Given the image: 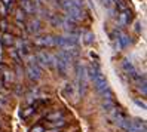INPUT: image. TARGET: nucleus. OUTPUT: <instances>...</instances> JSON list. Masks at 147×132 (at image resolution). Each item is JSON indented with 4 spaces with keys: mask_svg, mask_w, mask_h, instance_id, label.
I'll return each instance as SVG.
<instances>
[{
    "mask_svg": "<svg viewBox=\"0 0 147 132\" xmlns=\"http://www.w3.org/2000/svg\"><path fill=\"white\" fill-rule=\"evenodd\" d=\"M36 64L40 67H55V55L46 51H37L34 54Z\"/></svg>",
    "mask_w": 147,
    "mask_h": 132,
    "instance_id": "obj_1",
    "label": "nucleus"
},
{
    "mask_svg": "<svg viewBox=\"0 0 147 132\" xmlns=\"http://www.w3.org/2000/svg\"><path fill=\"white\" fill-rule=\"evenodd\" d=\"M48 120L51 122H54V120H59V119H63V113L61 111H54V113H49L48 116H46Z\"/></svg>",
    "mask_w": 147,
    "mask_h": 132,
    "instance_id": "obj_15",
    "label": "nucleus"
},
{
    "mask_svg": "<svg viewBox=\"0 0 147 132\" xmlns=\"http://www.w3.org/2000/svg\"><path fill=\"white\" fill-rule=\"evenodd\" d=\"M117 20H119V25H120V27H126V25H129V22H131V20H132V12H131V9L128 7L126 11L119 12Z\"/></svg>",
    "mask_w": 147,
    "mask_h": 132,
    "instance_id": "obj_3",
    "label": "nucleus"
},
{
    "mask_svg": "<svg viewBox=\"0 0 147 132\" xmlns=\"http://www.w3.org/2000/svg\"><path fill=\"white\" fill-rule=\"evenodd\" d=\"M55 57L59 58V59H61L63 63H65L67 65H70V64H71V61H73V57L68 54L67 51H64V49H59V51H58V54H57Z\"/></svg>",
    "mask_w": 147,
    "mask_h": 132,
    "instance_id": "obj_9",
    "label": "nucleus"
},
{
    "mask_svg": "<svg viewBox=\"0 0 147 132\" xmlns=\"http://www.w3.org/2000/svg\"><path fill=\"white\" fill-rule=\"evenodd\" d=\"M25 15H27V13H25L22 9H16L15 11V20H16V22H25Z\"/></svg>",
    "mask_w": 147,
    "mask_h": 132,
    "instance_id": "obj_13",
    "label": "nucleus"
},
{
    "mask_svg": "<svg viewBox=\"0 0 147 132\" xmlns=\"http://www.w3.org/2000/svg\"><path fill=\"white\" fill-rule=\"evenodd\" d=\"M20 5H21L20 9H22L25 13H34L36 12V5H34V2H31V0H21Z\"/></svg>",
    "mask_w": 147,
    "mask_h": 132,
    "instance_id": "obj_6",
    "label": "nucleus"
},
{
    "mask_svg": "<svg viewBox=\"0 0 147 132\" xmlns=\"http://www.w3.org/2000/svg\"><path fill=\"white\" fill-rule=\"evenodd\" d=\"M65 13H67L68 18L73 20L74 22H77V21H82V20H83V12H82L80 7H77V6H73L71 9L65 11Z\"/></svg>",
    "mask_w": 147,
    "mask_h": 132,
    "instance_id": "obj_4",
    "label": "nucleus"
},
{
    "mask_svg": "<svg viewBox=\"0 0 147 132\" xmlns=\"http://www.w3.org/2000/svg\"><path fill=\"white\" fill-rule=\"evenodd\" d=\"M122 68H123V71L129 76H137V70L135 67L132 65V63L129 59H123L122 61Z\"/></svg>",
    "mask_w": 147,
    "mask_h": 132,
    "instance_id": "obj_8",
    "label": "nucleus"
},
{
    "mask_svg": "<svg viewBox=\"0 0 147 132\" xmlns=\"http://www.w3.org/2000/svg\"><path fill=\"white\" fill-rule=\"evenodd\" d=\"M13 2H15V0H0V3H2L5 7H6V9H12V6H13Z\"/></svg>",
    "mask_w": 147,
    "mask_h": 132,
    "instance_id": "obj_21",
    "label": "nucleus"
},
{
    "mask_svg": "<svg viewBox=\"0 0 147 132\" xmlns=\"http://www.w3.org/2000/svg\"><path fill=\"white\" fill-rule=\"evenodd\" d=\"M115 5H116L117 12H123V11H126V9H128V3L125 2V0H117V2H116Z\"/></svg>",
    "mask_w": 147,
    "mask_h": 132,
    "instance_id": "obj_16",
    "label": "nucleus"
},
{
    "mask_svg": "<svg viewBox=\"0 0 147 132\" xmlns=\"http://www.w3.org/2000/svg\"><path fill=\"white\" fill-rule=\"evenodd\" d=\"M88 71H89L88 74L91 76V79L94 80V79H95V77H97V76L100 74V68H98V65H97V64H94V63H92V64L88 67Z\"/></svg>",
    "mask_w": 147,
    "mask_h": 132,
    "instance_id": "obj_12",
    "label": "nucleus"
},
{
    "mask_svg": "<svg viewBox=\"0 0 147 132\" xmlns=\"http://www.w3.org/2000/svg\"><path fill=\"white\" fill-rule=\"evenodd\" d=\"M33 113H34V107H27V108H24L21 111V116L22 117H28V116H31Z\"/></svg>",
    "mask_w": 147,
    "mask_h": 132,
    "instance_id": "obj_19",
    "label": "nucleus"
},
{
    "mask_svg": "<svg viewBox=\"0 0 147 132\" xmlns=\"http://www.w3.org/2000/svg\"><path fill=\"white\" fill-rule=\"evenodd\" d=\"M0 42H2V45L5 48H12L13 43H15V37L12 36L11 33H3L2 37H0Z\"/></svg>",
    "mask_w": 147,
    "mask_h": 132,
    "instance_id": "obj_7",
    "label": "nucleus"
},
{
    "mask_svg": "<svg viewBox=\"0 0 147 132\" xmlns=\"http://www.w3.org/2000/svg\"><path fill=\"white\" fill-rule=\"evenodd\" d=\"M27 31L30 33V34H39L40 31H42V25H40V21L39 20H31V21H28V24H27Z\"/></svg>",
    "mask_w": 147,
    "mask_h": 132,
    "instance_id": "obj_5",
    "label": "nucleus"
},
{
    "mask_svg": "<svg viewBox=\"0 0 147 132\" xmlns=\"http://www.w3.org/2000/svg\"><path fill=\"white\" fill-rule=\"evenodd\" d=\"M64 125H65V120H63V119L54 120V122H51V123H49V126H54V128H59V126H64Z\"/></svg>",
    "mask_w": 147,
    "mask_h": 132,
    "instance_id": "obj_20",
    "label": "nucleus"
},
{
    "mask_svg": "<svg viewBox=\"0 0 147 132\" xmlns=\"http://www.w3.org/2000/svg\"><path fill=\"white\" fill-rule=\"evenodd\" d=\"M94 37H95V36H94L92 33L86 31V33H85V37H83V42L86 43V45H91V43L94 42Z\"/></svg>",
    "mask_w": 147,
    "mask_h": 132,
    "instance_id": "obj_18",
    "label": "nucleus"
},
{
    "mask_svg": "<svg viewBox=\"0 0 147 132\" xmlns=\"http://www.w3.org/2000/svg\"><path fill=\"white\" fill-rule=\"evenodd\" d=\"M101 3H102V6H104V7H107V9H110V7L115 5L113 0H101Z\"/></svg>",
    "mask_w": 147,
    "mask_h": 132,
    "instance_id": "obj_23",
    "label": "nucleus"
},
{
    "mask_svg": "<svg viewBox=\"0 0 147 132\" xmlns=\"http://www.w3.org/2000/svg\"><path fill=\"white\" fill-rule=\"evenodd\" d=\"M31 132H43V128L36 126V128H33V129H31Z\"/></svg>",
    "mask_w": 147,
    "mask_h": 132,
    "instance_id": "obj_25",
    "label": "nucleus"
},
{
    "mask_svg": "<svg viewBox=\"0 0 147 132\" xmlns=\"http://www.w3.org/2000/svg\"><path fill=\"white\" fill-rule=\"evenodd\" d=\"M0 31H2V33H7V21L5 18L0 20Z\"/></svg>",
    "mask_w": 147,
    "mask_h": 132,
    "instance_id": "obj_22",
    "label": "nucleus"
},
{
    "mask_svg": "<svg viewBox=\"0 0 147 132\" xmlns=\"http://www.w3.org/2000/svg\"><path fill=\"white\" fill-rule=\"evenodd\" d=\"M6 11H7V9H6V7H5L2 3H0V15L5 16V15H6Z\"/></svg>",
    "mask_w": 147,
    "mask_h": 132,
    "instance_id": "obj_24",
    "label": "nucleus"
},
{
    "mask_svg": "<svg viewBox=\"0 0 147 132\" xmlns=\"http://www.w3.org/2000/svg\"><path fill=\"white\" fill-rule=\"evenodd\" d=\"M37 48H54V36H39L34 39Z\"/></svg>",
    "mask_w": 147,
    "mask_h": 132,
    "instance_id": "obj_2",
    "label": "nucleus"
},
{
    "mask_svg": "<svg viewBox=\"0 0 147 132\" xmlns=\"http://www.w3.org/2000/svg\"><path fill=\"white\" fill-rule=\"evenodd\" d=\"M55 68L58 70V73H59V74L65 76V74H67V68H68V65H67L65 63H63V61L59 59V58L55 57Z\"/></svg>",
    "mask_w": 147,
    "mask_h": 132,
    "instance_id": "obj_10",
    "label": "nucleus"
},
{
    "mask_svg": "<svg viewBox=\"0 0 147 132\" xmlns=\"http://www.w3.org/2000/svg\"><path fill=\"white\" fill-rule=\"evenodd\" d=\"M2 79H3V85L7 88L13 82V73L11 71V70H5V71L2 73Z\"/></svg>",
    "mask_w": 147,
    "mask_h": 132,
    "instance_id": "obj_11",
    "label": "nucleus"
},
{
    "mask_svg": "<svg viewBox=\"0 0 147 132\" xmlns=\"http://www.w3.org/2000/svg\"><path fill=\"white\" fill-rule=\"evenodd\" d=\"M119 42H120V45H122V48H126L129 43H131V40H129V36H126V34H123V33L119 34Z\"/></svg>",
    "mask_w": 147,
    "mask_h": 132,
    "instance_id": "obj_14",
    "label": "nucleus"
},
{
    "mask_svg": "<svg viewBox=\"0 0 147 132\" xmlns=\"http://www.w3.org/2000/svg\"><path fill=\"white\" fill-rule=\"evenodd\" d=\"M9 54H11V57L16 61V63H21V61H22L21 57H20V54H18V51H16L15 48H11V49H9Z\"/></svg>",
    "mask_w": 147,
    "mask_h": 132,
    "instance_id": "obj_17",
    "label": "nucleus"
}]
</instances>
